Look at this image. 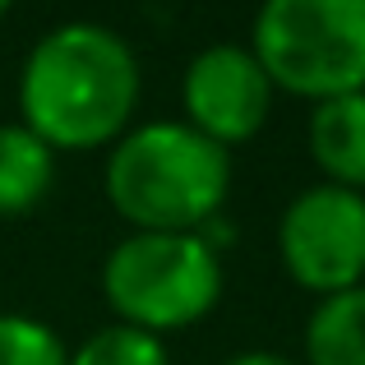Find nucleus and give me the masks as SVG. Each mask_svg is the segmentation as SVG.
<instances>
[{"instance_id":"nucleus-1","label":"nucleus","mask_w":365,"mask_h":365,"mask_svg":"<svg viewBox=\"0 0 365 365\" xmlns=\"http://www.w3.org/2000/svg\"><path fill=\"white\" fill-rule=\"evenodd\" d=\"M143 70L116 28L74 19L33 42L19 70V125L51 153L111 148L139 116Z\"/></svg>"},{"instance_id":"nucleus-2","label":"nucleus","mask_w":365,"mask_h":365,"mask_svg":"<svg viewBox=\"0 0 365 365\" xmlns=\"http://www.w3.org/2000/svg\"><path fill=\"white\" fill-rule=\"evenodd\" d=\"M102 180L134 232H204L232 195V153L185 120H143L111 143Z\"/></svg>"},{"instance_id":"nucleus-3","label":"nucleus","mask_w":365,"mask_h":365,"mask_svg":"<svg viewBox=\"0 0 365 365\" xmlns=\"http://www.w3.org/2000/svg\"><path fill=\"white\" fill-rule=\"evenodd\" d=\"M102 296L116 324L180 333L222 301V255L204 232H130L102 264Z\"/></svg>"},{"instance_id":"nucleus-4","label":"nucleus","mask_w":365,"mask_h":365,"mask_svg":"<svg viewBox=\"0 0 365 365\" xmlns=\"http://www.w3.org/2000/svg\"><path fill=\"white\" fill-rule=\"evenodd\" d=\"M250 51L273 93L329 102L365 93V0H264Z\"/></svg>"},{"instance_id":"nucleus-5","label":"nucleus","mask_w":365,"mask_h":365,"mask_svg":"<svg viewBox=\"0 0 365 365\" xmlns=\"http://www.w3.org/2000/svg\"><path fill=\"white\" fill-rule=\"evenodd\" d=\"M282 273L310 296H338L365 282V195L342 185H305L277 217Z\"/></svg>"},{"instance_id":"nucleus-6","label":"nucleus","mask_w":365,"mask_h":365,"mask_svg":"<svg viewBox=\"0 0 365 365\" xmlns=\"http://www.w3.org/2000/svg\"><path fill=\"white\" fill-rule=\"evenodd\" d=\"M180 111L190 130L232 153L264 130L273 111V83L255 61L250 42H213L195 51L180 79Z\"/></svg>"},{"instance_id":"nucleus-7","label":"nucleus","mask_w":365,"mask_h":365,"mask_svg":"<svg viewBox=\"0 0 365 365\" xmlns=\"http://www.w3.org/2000/svg\"><path fill=\"white\" fill-rule=\"evenodd\" d=\"M305 143H310V158L329 185L365 195V93L314 102Z\"/></svg>"},{"instance_id":"nucleus-8","label":"nucleus","mask_w":365,"mask_h":365,"mask_svg":"<svg viewBox=\"0 0 365 365\" xmlns=\"http://www.w3.org/2000/svg\"><path fill=\"white\" fill-rule=\"evenodd\" d=\"M56 180V153L28 125H0V217H19L46 199Z\"/></svg>"},{"instance_id":"nucleus-9","label":"nucleus","mask_w":365,"mask_h":365,"mask_svg":"<svg viewBox=\"0 0 365 365\" xmlns=\"http://www.w3.org/2000/svg\"><path fill=\"white\" fill-rule=\"evenodd\" d=\"M305 365H365V282L324 296L305 319Z\"/></svg>"},{"instance_id":"nucleus-10","label":"nucleus","mask_w":365,"mask_h":365,"mask_svg":"<svg viewBox=\"0 0 365 365\" xmlns=\"http://www.w3.org/2000/svg\"><path fill=\"white\" fill-rule=\"evenodd\" d=\"M70 365H171L167 338L134 324H102L70 351Z\"/></svg>"},{"instance_id":"nucleus-11","label":"nucleus","mask_w":365,"mask_h":365,"mask_svg":"<svg viewBox=\"0 0 365 365\" xmlns=\"http://www.w3.org/2000/svg\"><path fill=\"white\" fill-rule=\"evenodd\" d=\"M0 365H70V347L33 314H0Z\"/></svg>"},{"instance_id":"nucleus-12","label":"nucleus","mask_w":365,"mask_h":365,"mask_svg":"<svg viewBox=\"0 0 365 365\" xmlns=\"http://www.w3.org/2000/svg\"><path fill=\"white\" fill-rule=\"evenodd\" d=\"M222 365H296L292 356H277V351H241V356L222 361Z\"/></svg>"},{"instance_id":"nucleus-13","label":"nucleus","mask_w":365,"mask_h":365,"mask_svg":"<svg viewBox=\"0 0 365 365\" xmlns=\"http://www.w3.org/2000/svg\"><path fill=\"white\" fill-rule=\"evenodd\" d=\"M9 5H14V0H0V19H5V14H9Z\"/></svg>"}]
</instances>
